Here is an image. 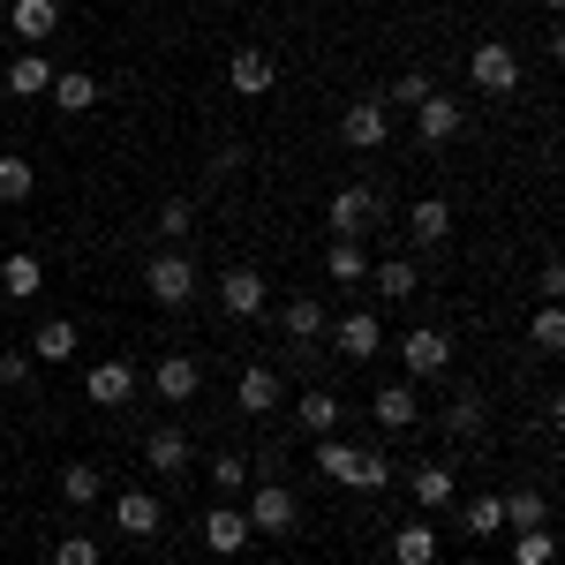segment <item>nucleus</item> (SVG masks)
<instances>
[{
    "mask_svg": "<svg viewBox=\"0 0 565 565\" xmlns=\"http://www.w3.org/2000/svg\"><path fill=\"white\" fill-rule=\"evenodd\" d=\"M317 468L340 482V490H362V498L392 490V460L385 452H362V445H348V437H317Z\"/></svg>",
    "mask_w": 565,
    "mask_h": 565,
    "instance_id": "obj_1",
    "label": "nucleus"
},
{
    "mask_svg": "<svg viewBox=\"0 0 565 565\" xmlns=\"http://www.w3.org/2000/svg\"><path fill=\"white\" fill-rule=\"evenodd\" d=\"M242 513H249V535H295V521H302V505H295V490H287L279 476H271V482H257Z\"/></svg>",
    "mask_w": 565,
    "mask_h": 565,
    "instance_id": "obj_2",
    "label": "nucleus"
},
{
    "mask_svg": "<svg viewBox=\"0 0 565 565\" xmlns=\"http://www.w3.org/2000/svg\"><path fill=\"white\" fill-rule=\"evenodd\" d=\"M468 84L490 90V98H505V90H521V53L505 39H482L476 53H468Z\"/></svg>",
    "mask_w": 565,
    "mask_h": 565,
    "instance_id": "obj_3",
    "label": "nucleus"
},
{
    "mask_svg": "<svg viewBox=\"0 0 565 565\" xmlns=\"http://www.w3.org/2000/svg\"><path fill=\"white\" fill-rule=\"evenodd\" d=\"M143 287H151V302H159V309L196 302V264L181 257V249H159V257L143 264Z\"/></svg>",
    "mask_w": 565,
    "mask_h": 565,
    "instance_id": "obj_4",
    "label": "nucleus"
},
{
    "mask_svg": "<svg viewBox=\"0 0 565 565\" xmlns=\"http://www.w3.org/2000/svg\"><path fill=\"white\" fill-rule=\"evenodd\" d=\"M399 370H407V377H445V370H452V340H445L437 324H407V332H399Z\"/></svg>",
    "mask_w": 565,
    "mask_h": 565,
    "instance_id": "obj_5",
    "label": "nucleus"
},
{
    "mask_svg": "<svg viewBox=\"0 0 565 565\" xmlns=\"http://www.w3.org/2000/svg\"><path fill=\"white\" fill-rule=\"evenodd\" d=\"M385 136H392L385 98H354V106H340V143H348V151H377Z\"/></svg>",
    "mask_w": 565,
    "mask_h": 565,
    "instance_id": "obj_6",
    "label": "nucleus"
},
{
    "mask_svg": "<svg viewBox=\"0 0 565 565\" xmlns=\"http://www.w3.org/2000/svg\"><path fill=\"white\" fill-rule=\"evenodd\" d=\"M84 392H90V407H129V392H136V362H121V354L90 362V370H84Z\"/></svg>",
    "mask_w": 565,
    "mask_h": 565,
    "instance_id": "obj_7",
    "label": "nucleus"
},
{
    "mask_svg": "<svg viewBox=\"0 0 565 565\" xmlns=\"http://www.w3.org/2000/svg\"><path fill=\"white\" fill-rule=\"evenodd\" d=\"M332 242H362V234H370V218H377V196H370V189H362V181H348V189H340V196H332Z\"/></svg>",
    "mask_w": 565,
    "mask_h": 565,
    "instance_id": "obj_8",
    "label": "nucleus"
},
{
    "mask_svg": "<svg viewBox=\"0 0 565 565\" xmlns=\"http://www.w3.org/2000/svg\"><path fill=\"white\" fill-rule=\"evenodd\" d=\"M370 415H377V430H415V423H423V392H415V377H399V385H377Z\"/></svg>",
    "mask_w": 565,
    "mask_h": 565,
    "instance_id": "obj_9",
    "label": "nucleus"
},
{
    "mask_svg": "<svg viewBox=\"0 0 565 565\" xmlns=\"http://www.w3.org/2000/svg\"><path fill=\"white\" fill-rule=\"evenodd\" d=\"M226 84L242 90V98H264V90L279 84V61H271L264 45H234V61H226Z\"/></svg>",
    "mask_w": 565,
    "mask_h": 565,
    "instance_id": "obj_10",
    "label": "nucleus"
},
{
    "mask_svg": "<svg viewBox=\"0 0 565 565\" xmlns=\"http://www.w3.org/2000/svg\"><path fill=\"white\" fill-rule=\"evenodd\" d=\"M264 271H249V264H234V271H218V309L226 317H264Z\"/></svg>",
    "mask_w": 565,
    "mask_h": 565,
    "instance_id": "obj_11",
    "label": "nucleus"
},
{
    "mask_svg": "<svg viewBox=\"0 0 565 565\" xmlns=\"http://www.w3.org/2000/svg\"><path fill=\"white\" fill-rule=\"evenodd\" d=\"M460 129H468V106H460V98L430 90V98L415 106V136H423V143H452Z\"/></svg>",
    "mask_w": 565,
    "mask_h": 565,
    "instance_id": "obj_12",
    "label": "nucleus"
},
{
    "mask_svg": "<svg viewBox=\"0 0 565 565\" xmlns=\"http://www.w3.org/2000/svg\"><path fill=\"white\" fill-rule=\"evenodd\" d=\"M204 551H212V558H242V551H249V513H242V505H212V513H204Z\"/></svg>",
    "mask_w": 565,
    "mask_h": 565,
    "instance_id": "obj_13",
    "label": "nucleus"
},
{
    "mask_svg": "<svg viewBox=\"0 0 565 565\" xmlns=\"http://www.w3.org/2000/svg\"><path fill=\"white\" fill-rule=\"evenodd\" d=\"M196 385H204L196 354H159V370H151V392H159L167 407H181V399H196Z\"/></svg>",
    "mask_w": 565,
    "mask_h": 565,
    "instance_id": "obj_14",
    "label": "nucleus"
},
{
    "mask_svg": "<svg viewBox=\"0 0 565 565\" xmlns=\"http://www.w3.org/2000/svg\"><path fill=\"white\" fill-rule=\"evenodd\" d=\"M39 287H45L39 249H8V257H0V295H8V302H39Z\"/></svg>",
    "mask_w": 565,
    "mask_h": 565,
    "instance_id": "obj_15",
    "label": "nucleus"
},
{
    "mask_svg": "<svg viewBox=\"0 0 565 565\" xmlns=\"http://www.w3.org/2000/svg\"><path fill=\"white\" fill-rule=\"evenodd\" d=\"M332 340H340V354H348V362H370V354L385 348V324H377L370 309H348V317L332 324Z\"/></svg>",
    "mask_w": 565,
    "mask_h": 565,
    "instance_id": "obj_16",
    "label": "nucleus"
},
{
    "mask_svg": "<svg viewBox=\"0 0 565 565\" xmlns=\"http://www.w3.org/2000/svg\"><path fill=\"white\" fill-rule=\"evenodd\" d=\"M53 76H61V68L45 61V45H23V53L8 61V90H15V98H45V90H53Z\"/></svg>",
    "mask_w": 565,
    "mask_h": 565,
    "instance_id": "obj_17",
    "label": "nucleus"
},
{
    "mask_svg": "<svg viewBox=\"0 0 565 565\" xmlns=\"http://www.w3.org/2000/svg\"><path fill=\"white\" fill-rule=\"evenodd\" d=\"M114 527L143 543V535H159V527H167V513H159V498H151V490H121V498H114Z\"/></svg>",
    "mask_w": 565,
    "mask_h": 565,
    "instance_id": "obj_18",
    "label": "nucleus"
},
{
    "mask_svg": "<svg viewBox=\"0 0 565 565\" xmlns=\"http://www.w3.org/2000/svg\"><path fill=\"white\" fill-rule=\"evenodd\" d=\"M8 23H15L23 45H45L61 31V0H8Z\"/></svg>",
    "mask_w": 565,
    "mask_h": 565,
    "instance_id": "obj_19",
    "label": "nucleus"
},
{
    "mask_svg": "<svg viewBox=\"0 0 565 565\" xmlns=\"http://www.w3.org/2000/svg\"><path fill=\"white\" fill-rule=\"evenodd\" d=\"M143 460H151L159 476H181V468H189V430H181V423H159V430L143 437Z\"/></svg>",
    "mask_w": 565,
    "mask_h": 565,
    "instance_id": "obj_20",
    "label": "nucleus"
},
{
    "mask_svg": "<svg viewBox=\"0 0 565 565\" xmlns=\"http://www.w3.org/2000/svg\"><path fill=\"white\" fill-rule=\"evenodd\" d=\"M362 287H377L385 302H407V295H423V271H415L407 257H385V264H370V279H362Z\"/></svg>",
    "mask_w": 565,
    "mask_h": 565,
    "instance_id": "obj_21",
    "label": "nucleus"
},
{
    "mask_svg": "<svg viewBox=\"0 0 565 565\" xmlns=\"http://www.w3.org/2000/svg\"><path fill=\"white\" fill-rule=\"evenodd\" d=\"M31 362H45V370L53 362H76V324L68 317H45L39 332H31Z\"/></svg>",
    "mask_w": 565,
    "mask_h": 565,
    "instance_id": "obj_22",
    "label": "nucleus"
},
{
    "mask_svg": "<svg viewBox=\"0 0 565 565\" xmlns=\"http://www.w3.org/2000/svg\"><path fill=\"white\" fill-rule=\"evenodd\" d=\"M324 324H332V317H324V302H317V295H295V302L279 309V332H287L295 348H309V340H317Z\"/></svg>",
    "mask_w": 565,
    "mask_h": 565,
    "instance_id": "obj_23",
    "label": "nucleus"
},
{
    "mask_svg": "<svg viewBox=\"0 0 565 565\" xmlns=\"http://www.w3.org/2000/svg\"><path fill=\"white\" fill-rule=\"evenodd\" d=\"M234 399H242V415H271V407H279V370L249 362V370H242V385H234Z\"/></svg>",
    "mask_w": 565,
    "mask_h": 565,
    "instance_id": "obj_24",
    "label": "nucleus"
},
{
    "mask_svg": "<svg viewBox=\"0 0 565 565\" xmlns=\"http://www.w3.org/2000/svg\"><path fill=\"white\" fill-rule=\"evenodd\" d=\"M407 490H415V505H423V513H437V505H452V498H460L452 468H437V460H423V468L407 476Z\"/></svg>",
    "mask_w": 565,
    "mask_h": 565,
    "instance_id": "obj_25",
    "label": "nucleus"
},
{
    "mask_svg": "<svg viewBox=\"0 0 565 565\" xmlns=\"http://www.w3.org/2000/svg\"><path fill=\"white\" fill-rule=\"evenodd\" d=\"M45 98H53L61 114H90V106H98V76H90V68H68V76H53Z\"/></svg>",
    "mask_w": 565,
    "mask_h": 565,
    "instance_id": "obj_26",
    "label": "nucleus"
},
{
    "mask_svg": "<svg viewBox=\"0 0 565 565\" xmlns=\"http://www.w3.org/2000/svg\"><path fill=\"white\" fill-rule=\"evenodd\" d=\"M498 505H505V527H551V498H543L535 482H521V490H505Z\"/></svg>",
    "mask_w": 565,
    "mask_h": 565,
    "instance_id": "obj_27",
    "label": "nucleus"
},
{
    "mask_svg": "<svg viewBox=\"0 0 565 565\" xmlns=\"http://www.w3.org/2000/svg\"><path fill=\"white\" fill-rule=\"evenodd\" d=\"M407 234H415L423 249H437V242L452 234V204H445V196H423V204L407 212Z\"/></svg>",
    "mask_w": 565,
    "mask_h": 565,
    "instance_id": "obj_28",
    "label": "nucleus"
},
{
    "mask_svg": "<svg viewBox=\"0 0 565 565\" xmlns=\"http://www.w3.org/2000/svg\"><path fill=\"white\" fill-rule=\"evenodd\" d=\"M295 423H302L309 437H340V399H332V392H302V399H295Z\"/></svg>",
    "mask_w": 565,
    "mask_h": 565,
    "instance_id": "obj_29",
    "label": "nucleus"
},
{
    "mask_svg": "<svg viewBox=\"0 0 565 565\" xmlns=\"http://www.w3.org/2000/svg\"><path fill=\"white\" fill-rule=\"evenodd\" d=\"M392 558H399V565H437V527L407 521L399 535H392Z\"/></svg>",
    "mask_w": 565,
    "mask_h": 565,
    "instance_id": "obj_30",
    "label": "nucleus"
},
{
    "mask_svg": "<svg viewBox=\"0 0 565 565\" xmlns=\"http://www.w3.org/2000/svg\"><path fill=\"white\" fill-rule=\"evenodd\" d=\"M31 189H39V167L23 151H0V204H23Z\"/></svg>",
    "mask_w": 565,
    "mask_h": 565,
    "instance_id": "obj_31",
    "label": "nucleus"
},
{
    "mask_svg": "<svg viewBox=\"0 0 565 565\" xmlns=\"http://www.w3.org/2000/svg\"><path fill=\"white\" fill-rule=\"evenodd\" d=\"M513 565H558V535L551 527H513Z\"/></svg>",
    "mask_w": 565,
    "mask_h": 565,
    "instance_id": "obj_32",
    "label": "nucleus"
},
{
    "mask_svg": "<svg viewBox=\"0 0 565 565\" xmlns=\"http://www.w3.org/2000/svg\"><path fill=\"white\" fill-rule=\"evenodd\" d=\"M324 271H332L340 287H362V279H370V257H362V242H332V249H324Z\"/></svg>",
    "mask_w": 565,
    "mask_h": 565,
    "instance_id": "obj_33",
    "label": "nucleus"
},
{
    "mask_svg": "<svg viewBox=\"0 0 565 565\" xmlns=\"http://www.w3.org/2000/svg\"><path fill=\"white\" fill-rule=\"evenodd\" d=\"M98 490H106V476H98L90 460H68V468H61V498H68V505H98Z\"/></svg>",
    "mask_w": 565,
    "mask_h": 565,
    "instance_id": "obj_34",
    "label": "nucleus"
},
{
    "mask_svg": "<svg viewBox=\"0 0 565 565\" xmlns=\"http://www.w3.org/2000/svg\"><path fill=\"white\" fill-rule=\"evenodd\" d=\"M527 348H535V354H558V348H565V317H558V302L535 309V324H527Z\"/></svg>",
    "mask_w": 565,
    "mask_h": 565,
    "instance_id": "obj_35",
    "label": "nucleus"
},
{
    "mask_svg": "<svg viewBox=\"0 0 565 565\" xmlns=\"http://www.w3.org/2000/svg\"><path fill=\"white\" fill-rule=\"evenodd\" d=\"M445 437H482V392H460L445 407Z\"/></svg>",
    "mask_w": 565,
    "mask_h": 565,
    "instance_id": "obj_36",
    "label": "nucleus"
},
{
    "mask_svg": "<svg viewBox=\"0 0 565 565\" xmlns=\"http://www.w3.org/2000/svg\"><path fill=\"white\" fill-rule=\"evenodd\" d=\"M460 527H468V535H498V527H505V505H498V498L482 490V498H468V513H460Z\"/></svg>",
    "mask_w": 565,
    "mask_h": 565,
    "instance_id": "obj_37",
    "label": "nucleus"
},
{
    "mask_svg": "<svg viewBox=\"0 0 565 565\" xmlns=\"http://www.w3.org/2000/svg\"><path fill=\"white\" fill-rule=\"evenodd\" d=\"M430 76H423V68H399V84H392V106H423V98H430Z\"/></svg>",
    "mask_w": 565,
    "mask_h": 565,
    "instance_id": "obj_38",
    "label": "nucleus"
},
{
    "mask_svg": "<svg viewBox=\"0 0 565 565\" xmlns=\"http://www.w3.org/2000/svg\"><path fill=\"white\" fill-rule=\"evenodd\" d=\"M212 482H218V490H249V460H242V452H218Z\"/></svg>",
    "mask_w": 565,
    "mask_h": 565,
    "instance_id": "obj_39",
    "label": "nucleus"
},
{
    "mask_svg": "<svg viewBox=\"0 0 565 565\" xmlns=\"http://www.w3.org/2000/svg\"><path fill=\"white\" fill-rule=\"evenodd\" d=\"M189 226H196V212H189L181 196H167V204H159V234H167V242H181Z\"/></svg>",
    "mask_w": 565,
    "mask_h": 565,
    "instance_id": "obj_40",
    "label": "nucleus"
},
{
    "mask_svg": "<svg viewBox=\"0 0 565 565\" xmlns=\"http://www.w3.org/2000/svg\"><path fill=\"white\" fill-rule=\"evenodd\" d=\"M53 565H106V558H98V543H90V535H68V543L53 551Z\"/></svg>",
    "mask_w": 565,
    "mask_h": 565,
    "instance_id": "obj_41",
    "label": "nucleus"
},
{
    "mask_svg": "<svg viewBox=\"0 0 565 565\" xmlns=\"http://www.w3.org/2000/svg\"><path fill=\"white\" fill-rule=\"evenodd\" d=\"M0 385H31V354L23 348H0Z\"/></svg>",
    "mask_w": 565,
    "mask_h": 565,
    "instance_id": "obj_42",
    "label": "nucleus"
},
{
    "mask_svg": "<svg viewBox=\"0 0 565 565\" xmlns=\"http://www.w3.org/2000/svg\"><path fill=\"white\" fill-rule=\"evenodd\" d=\"M535 295H543V302H558V295H565V264H558V257H543V271H535Z\"/></svg>",
    "mask_w": 565,
    "mask_h": 565,
    "instance_id": "obj_43",
    "label": "nucleus"
},
{
    "mask_svg": "<svg viewBox=\"0 0 565 565\" xmlns=\"http://www.w3.org/2000/svg\"><path fill=\"white\" fill-rule=\"evenodd\" d=\"M543 8H551V15H558V8H565V0H543Z\"/></svg>",
    "mask_w": 565,
    "mask_h": 565,
    "instance_id": "obj_44",
    "label": "nucleus"
},
{
    "mask_svg": "<svg viewBox=\"0 0 565 565\" xmlns=\"http://www.w3.org/2000/svg\"><path fill=\"white\" fill-rule=\"evenodd\" d=\"M0 348H8V332H0Z\"/></svg>",
    "mask_w": 565,
    "mask_h": 565,
    "instance_id": "obj_45",
    "label": "nucleus"
}]
</instances>
